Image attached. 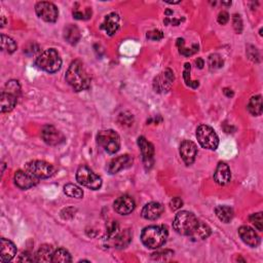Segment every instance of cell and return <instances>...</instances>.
Segmentation results:
<instances>
[{"label":"cell","mask_w":263,"mask_h":263,"mask_svg":"<svg viewBox=\"0 0 263 263\" xmlns=\"http://www.w3.org/2000/svg\"><path fill=\"white\" fill-rule=\"evenodd\" d=\"M65 78L75 91L88 89L90 85V78L81 60H75L70 64Z\"/></svg>","instance_id":"obj_1"},{"label":"cell","mask_w":263,"mask_h":263,"mask_svg":"<svg viewBox=\"0 0 263 263\" xmlns=\"http://www.w3.org/2000/svg\"><path fill=\"white\" fill-rule=\"evenodd\" d=\"M168 229L164 225H151L145 227L141 232V241L143 245L149 249L162 247L168 239Z\"/></svg>","instance_id":"obj_2"},{"label":"cell","mask_w":263,"mask_h":263,"mask_svg":"<svg viewBox=\"0 0 263 263\" xmlns=\"http://www.w3.org/2000/svg\"><path fill=\"white\" fill-rule=\"evenodd\" d=\"M35 65L45 72L56 73L62 67V59L55 48H48L36 58Z\"/></svg>","instance_id":"obj_3"},{"label":"cell","mask_w":263,"mask_h":263,"mask_svg":"<svg viewBox=\"0 0 263 263\" xmlns=\"http://www.w3.org/2000/svg\"><path fill=\"white\" fill-rule=\"evenodd\" d=\"M200 220L195 215L188 211L179 212L173 221V228L175 231L182 235H190L195 227L199 224Z\"/></svg>","instance_id":"obj_4"},{"label":"cell","mask_w":263,"mask_h":263,"mask_svg":"<svg viewBox=\"0 0 263 263\" xmlns=\"http://www.w3.org/2000/svg\"><path fill=\"white\" fill-rule=\"evenodd\" d=\"M97 142L105 151L110 154L116 153L121 148V138L113 130L99 132L97 135Z\"/></svg>","instance_id":"obj_5"},{"label":"cell","mask_w":263,"mask_h":263,"mask_svg":"<svg viewBox=\"0 0 263 263\" xmlns=\"http://www.w3.org/2000/svg\"><path fill=\"white\" fill-rule=\"evenodd\" d=\"M196 138L200 145L209 150H216L219 145V138L216 132L207 125H201L196 129Z\"/></svg>","instance_id":"obj_6"},{"label":"cell","mask_w":263,"mask_h":263,"mask_svg":"<svg viewBox=\"0 0 263 263\" xmlns=\"http://www.w3.org/2000/svg\"><path fill=\"white\" fill-rule=\"evenodd\" d=\"M76 180L83 186L91 190H98L102 186L101 177L94 173L88 166H82L78 168L76 172Z\"/></svg>","instance_id":"obj_7"},{"label":"cell","mask_w":263,"mask_h":263,"mask_svg":"<svg viewBox=\"0 0 263 263\" xmlns=\"http://www.w3.org/2000/svg\"><path fill=\"white\" fill-rule=\"evenodd\" d=\"M25 170L38 180L49 178L55 173L54 166L44 161L29 162L27 165H26Z\"/></svg>","instance_id":"obj_8"},{"label":"cell","mask_w":263,"mask_h":263,"mask_svg":"<svg viewBox=\"0 0 263 263\" xmlns=\"http://www.w3.org/2000/svg\"><path fill=\"white\" fill-rule=\"evenodd\" d=\"M35 11L39 18L47 23H55L59 18V10L57 6L51 2H38L35 5Z\"/></svg>","instance_id":"obj_9"},{"label":"cell","mask_w":263,"mask_h":263,"mask_svg":"<svg viewBox=\"0 0 263 263\" xmlns=\"http://www.w3.org/2000/svg\"><path fill=\"white\" fill-rule=\"evenodd\" d=\"M174 82V73L171 69L165 70L163 73H161L159 76L154 78L153 88L157 93H166L172 86Z\"/></svg>","instance_id":"obj_10"},{"label":"cell","mask_w":263,"mask_h":263,"mask_svg":"<svg viewBox=\"0 0 263 263\" xmlns=\"http://www.w3.org/2000/svg\"><path fill=\"white\" fill-rule=\"evenodd\" d=\"M42 137L44 141L51 146L59 145L65 141V136L54 126H45L43 128Z\"/></svg>","instance_id":"obj_11"},{"label":"cell","mask_w":263,"mask_h":263,"mask_svg":"<svg viewBox=\"0 0 263 263\" xmlns=\"http://www.w3.org/2000/svg\"><path fill=\"white\" fill-rule=\"evenodd\" d=\"M135 201L130 195H122L115 200L113 208L115 212L121 215H129L135 210Z\"/></svg>","instance_id":"obj_12"},{"label":"cell","mask_w":263,"mask_h":263,"mask_svg":"<svg viewBox=\"0 0 263 263\" xmlns=\"http://www.w3.org/2000/svg\"><path fill=\"white\" fill-rule=\"evenodd\" d=\"M14 180H15L16 185L20 189H23V190L30 189L34 187L35 185H37V183H38V179L32 176L30 173H28L26 170L18 171V172H16Z\"/></svg>","instance_id":"obj_13"},{"label":"cell","mask_w":263,"mask_h":263,"mask_svg":"<svg viewBox=\"0 0 263 263\" xmlns=\"http://www.w3.org/2000/svg\"><path fill=\"white\" fill-rule=\"evenodd\" d=\"M197 154V147L195 143L189 140H185L181 143L180 145V155L183 162L187 166H190L194 163L195 157Z\"/></svg>","instance_id":"obj_14"},{"label":"cell","mask_w":263,"mask_h":263,"mask_svg":"<svg viewBox=\"0 0 263 263\" xmlns=\"http://www.w3.org/2000/svg\"><path fill=\"white\" fill-rule=\"evenodd\" d=\"M138 145L140 147V150L143 156V163L146 168L149 169L153 164L154 146L144 137L138 138Z\"/></svg>","instance_id":"obj_15"},{"label":"cell","mask_w":263,"mask_h":263,"mask_svg":"<svg viewBox=\"0 0 263 263\" xmlns=\"http://www.w3.org/2000/svg\"><path fill=\"white\" fill-rule=\"evenodd\" d=\"M132 164H133V159L128 154H125V155H121L118 157H115V159H113L109 165H108V172L109 174H116L120 172V171L124 170V169H127L129 167L132 166Z\"/></svg>","instance_id":"obj_16"},{"label":"cell","mask_w":263,"mask_h":263,"mask_svg":"<svg viewBox=\"0 0 263 263\" xmlns=\"http://www.w3.org/2000/svg\"><path fill=\"white\" fill-rule=\"evenodd\" d=\"M239 234L241 236L242 241L250 246L251 248H256L259 246L260 244V238L258 236V234L255 232V230L251 227H249L247 225L241 226L239 228Z\"/></svg>","instance_id":"obj_17"},{"label":"cell","mask_w":263,"mask_h":263,"mask_svg":"<svg viewBox=\"0 0 263 263\" xmlns=\"http://www.w3.org/2000/svg\"><path fill=\"white\" fill-rule=\"evenodd\" d=\"M163 212H164V206L162 204L151 202L144 206L141 215L146 220H156L162 216Z\"/></svg>","instance_id":"obj_18"},{"label":"cell","mask_w":263,"mask_h":263,"mask_svg":"<svg viewBox=\"0 0 263 263\" xmlns=\"http://www.w3.org/2000/svg\"><path fill=\"white\" fill-rule=\"evenodd\" d=\"M18 95L11 93L8 90H2L1 91V97H0V104H1V112H10L11 110H14L16 107V105L18 103Z\"/></svg>","instance_id":"obj_19"},{"label":"cell","mask_w":263,"mask_h":263,"mask_svg":"<svg viewBox=\"0 0 263 263\" xmlns=\"http://www.w3.org/2000/svg\"><path fill=\"white\" fill-rule=\"evenodd\" d=\"M118 28H120V17L115 12H111L105 17V20L101 25V29H103L109 36L114 35Z\"/></svg>","instance_id":"obj_20"},{"label":"cell","mask_w":263,"mask_h":263,"mask_svg":"<svg viewBox=\"0 0 263 263\" xmlns=\"http://www.w3.org/2000/svg\"><path fill=\"white\" fill-rule=\"evenodd\" d=\"M214 179L219 185H226L231 179V172L229 167L225 163H219L214 173Z\"/></svg>","instance_id":"obj_21"},{"label":"cell","mask_w":263,"mask_h":263,"mask_svg":"<svg viewBox=\"0 0 263 263\" xmlns=\"http://www.w3.org/2000/svg\"><path fill=\"white\" fill-rule=\"evenodd\" d=\"M17 254V248L15 244L4 238L1 239V254H0V261L8 262L14 259Z\"/></svg>","instance_id":"obj_22"},{"label":"cell","mask_w":263,"mask_h":263,"mask_svg":"<svg viewBox=\"0 0 263 263\" xmlns=\"http://www.w3.org/2000/svg\"><path fill=\"white\" fill-rule=\"evenodd\" d=\"M210 234H211V228L206 223L200 221L199 224H197V226L189 236L194 241H203L209 238Z\"/></svg>","instance_id":"obj_23"},{"label":"cell","mask_w":263,"mask_h":263,"mask_svg":"<svg viewBox=\"0 0 263 263\" xmlns=\"http://www.w3.org/2000/svg\"><path fill=\"white\" fill-rule=\"evenodd\" d=\"M64 38L66 42H68L70 44H76L81 41V31L77 28L75 25H68L67 27L64 29Z\"/></svg>","instance_id":"obj_24"},{"label":"cell","mask_w":263,"mask_h":263,"mask_svg":"<svg viewBox=\"0 0 263 263\" xmlns=\"http://www.w3.org/2000/svg\"><path fill=\"white\" fill-rule=\"evenodd\" d=\"M52 248L48 245H43L38 249V251L35 255V261L36 262H51L52 259Z\"/></svg>","instance_id":"obj_25"},{"label":"cell","mask_w":263,"mask_h":263,"mask_svg":"<svg viewBox=\"0 0 263 263\" xmlns=\"http://www.w3.org/2000/svg\"><path fill=\"white\" fill-rule=\"evenodd\" d=\"M215 213L217 217L224 223H229L234 216L233 210L227 206H218L215 209Z\"/></svg>","instance_id":"obj_26"},{"label":"cell","mask_w":263,"mask_h":263,"mask_svg":"<svg viewBox=\"0 0 263 263\" xmlns=\"http://www.w3.org/2000/svg\"><path fill=\"white\" fill-rule=\"evenodd\" d=\"M248 110L254 116H259L262 113V97L260 95L254 96L248 104Z\"/></svg>","instance_id":"obj_27"},{"label":"cell","mask_w":263,"mask_h":263,"mask_svg":"<svg viewBox=\"0 0 263 263\" xmlns=\"http://www.w3.org/2000/svg\"><path fill=\"white\" fill-rule=\"evenodd\" d=\"M71 261H72L71 255H70V253L66 249L60 248V249L56 250V251L54 252V254H52L51 262H64V263H68V262H71Z\"/></svg>","instance_id":"obj_28"},{"label":"cell","mask_w":263,"mask_h":263,"mask_svg":"<svg viewBox=\"0 0 263 263\" xmlns=\"http://www.w3.org/2000/svg\"><path fill=\"white\" fill-rule=\"evenodd\" d=\"M64 193L69 197H74V199H82L84 196L83 189L72 183L66 184L64 186Z\"/></svg>","instance_id":"obj_29"},{"label":"cell","mask_w":263,"mask_h":263,"mask_svg":"<svg viewBox=\"0 0 263 263\" xmlns=\"http://www.w3.org/2000/svg\"><path fill=\"white\" fill-rule=\"evenodd\" d=\"M1 48L3 51H6L7 54H12L18 48V45L14 39L2 34L1 35Z\"/></svg>","instance_id":"obj_30"},{"label":"cell","mask_w":263,"mask_h":263,"mask_svg":"<svg viewBox=\"0 0 263 263\" xmlns=\"http://www.w3.org/2000/svg\"><path fill=\"white\" fill-rule=\"evenodd\" d=\"M208 62H209L210 69H211V70L220 69V68L223 67V64H224L222 57L220 55H218V54L210 55L209 59H208Z\"/></svg>","instance_id":"obj_31"},{"label":"cell","mask_w":263,"mask_h":263,"mask_svg":"<svg viewBox=\"0 0 263 263\" xmlns=\"http://www.w3.org/2000/svg\"><path fill=\"white\" fill-rule=\"evenodd\" d=\"M190 64L189 63H185V66H184V71H183V78H184V82H185L186 86L192 88H199L200 84L199 82H195V81H191L190 78Z\"/></svg>","instance_id":"obj_32"},{"label":"cell","mask_w":263,"mask_h":263,"mask_svg":"<svg viewBox=\"0 0 263 263\" xmlns=\"http://www.w3.org/2000/svg\"><path fill=\"white\" fill-rule=\"evenodd\" d=\"M177 46L179 48V52L181 55L185 56V57H189L192 56L194 52L197 49H192V48H187V47H184V39L183 38H178L177 39Z\"/></svg>","instance_id":"obj_33"},{"label":"cell","mask_w":263,"mask_h":263,"mask_svg":"<svg viewBox=\"0 0 263 263\" xmlns=\"http://www.w3.org/2000/svg\"><path fill=\"white\" fill-rule=\"evenodd\" d=\"M250 221L253 223V224L255 225V227L259 231L263 230V217H262V213L261 212L255 213V214L250 216Z\"/></svg>","instance_id":"obj_34"},{"label":"cell","mask_w":263,"mask_h":263,"mask_svg":"<svg viewBox=\"0 0 263 263\" xmlns=\"http://www.w3.org/2000/svg\"><path fill=\"white\" fill-rule=\"evenodd\" d=\"M146 36L148 39H150V41L159 42L164 38V33L161 30H152V31H149Z\"/></svg>","instance_id":"obj_35"},{"label":"cell","mask_w":263,"mask_h":263,"mask_svg":"<svg viewBox=\"0 0 263 263\" xmlns=\"http://www.w3.org/2000/svg\"><path fill=\"white\" fill-rule=\"evenodd\" d=\"M232 21H233L232 23H233V28H234V30L240 34L243 31V22H242L241 17L239 15H234Z\"/></svg>","instance_id":"obj_36"},{"label":"cell","mask_w":263,"mask_h":263,"mask_svg":"<svg viewBox=\"0 0 263 263\" xmlns=\"http://www.w3.org/2000/svg\"><path fill=\"white\" fill-rule=\"evenodd\" d=\"M183 206V201L180 197H174L173 200H171L170 202V208L172 211H177L181 207Z\"/></svg>","instance_id":"obj_37"},{"label":"cell","mask_w":263,"mask_h":263,"mask_svg":"<svg viewBox=\"0 0 263 263\" xmlns=\"http://www.w3.org/2000/svg\"><path fill=\"white\" fill-rule=\"evenodd\" d=\"M218 23L221 24V25H225L228 23L229 21V15H228V12L226 11H221L220 14L218 15Z\"/></svg>","instance_id":"obj_38"},{"label":"cell","mask_w":263,"mask_h":263,"mask_svg":"<svg viewBox=\"0 0 263 263\" xmlns=\"http://www.w3.org/2000/svg\"><path fill=\"white\" fill-rule=\"evenodd\" d=\"M19 261H21V262H33V261H35V257H33V256H32L30 253H28V252H25V253H23V254L21 255Z\"/></svg>","instance_id":"obj_39"},{"label":"cell","mask_w":263,"mask_h":263,"mask_svg":"<svg viewBox=\"0 0 263 263\" xmlns=\"http://www.w3.org/2000/svg\"><path fill=\"white\" fill-rule=\"evenodd\" d=\"M73 17H74L75 19H77V20H83V19H85V17H87V16L84 14V12H82V11H80V10H75V11H73Z\"/></svg>","instance_id":"obj_40"},{"label":"cell","mask_w":263,"mask_h":263,"mask_svg":"<svg viewBox=\"0 0 263 263\" xmlns=\"http://www.w3.org/2000/svg\"><path fill=\"white\" fill-rule=\"evenodd\" d=\"M195 64H196V66H197V67H199L200 69H202V68L204 67V65H205V62H204V60H203V59L199 58V59H197V60H195Z\"/></svg>","instance_id":"obj_41"},{"label":"cell","mask_w":263,"mask_h":263,"mask_svg":"<svg viewBox=\"0 0 263 263\" xmlns=\"http://www.w3.org/2000/svg\"><path fill=\"white\" fill-rule=\"evenodd\" d=\"M223 93H224L227 97H232L233 96V91L229 88H225L224 90H223Z\"/></svg>","instance_id":"obj_42"},{"label":"cell","mask_w":263,"mask_h":263,"mask_svg":"<svg viewBox=\"0 0 263 263\" xmlns=\"http://www.w3.org/2000/svg\"><path fill=\"white\" fill-rule=\"evenodd\" d=\"M222 4H225V5H230V4H231V2H223Z\"/></svg>","instance_id":"obj_43"}]
</instances>
